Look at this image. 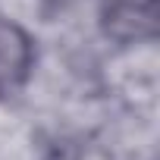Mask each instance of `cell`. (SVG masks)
<instances>
[{"label":"cell","instance_id":"1","mask_svg":"<svg viewBox=\"0 0 160 160\" xmlns=\"http://www.w3.org/2000/svg\"><path fill=\"white\" fill-rule=\"evenodd\" d=\"M32 63H35V47L25 28L7 16H0V98H7L25 85Z\"/></svg>","mask_w":160,"mask_h":160}]
</instances>
